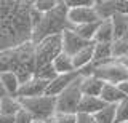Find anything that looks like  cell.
<instances>
[{"instance_id":"3957f363","label":"cell","mask_w":128,"mask_h":123,"mask_svg":"<svg viewBox=\"0 0 128 123\" xmlns=\"http://www.w3.org/2000/svg\"><path fill=\"white\" fill-rule=\"evenodd\" d=\"M67 11H69V8H67L66 2H59L54 10H51L50 13H45L42 16V21L38 22V26L32 30L30 42L35 45L43 38L51 37V35H61L66 29H69Z\"/></svg>"},{"instance_id":"44dd1931","label":"cell","mask_w":128,"mask_h":123,"mask_svg":"<svg viewBox=\"0 0 128 123\" xmlns=\"http://www.w3.org/2000/svg\"><path fill=\"white\" fill-rule=\"evenodd\" d=\"M21 109H22L21 102H19V99L14 98V96H5L2 101H0V114L2 115L14 117Z\"/></svg>"},{"instance_id":"9a60e30c","label":"cell","mask_w":128,"mask_h":123,"mask_svg":"<svg viewBox=\"0 0 128 123\" xmlns=\"http://www.w3.org/2000/svg\"><path fill=\"white\" fill-rule=\"evenodd\" d=\"M114 59V43H93V64H104Z\"/></svg>"},{"instance_id":"5b68a950","label":"cell","mask_w":128,"mask_h":123,"mask_svg":"<svg viewBox=\"0 0 128 123\" xmlns=\"http://www.w3.org/2000/svg\"><path fill=\"white\" fill-rule=\"evenodd\" d=\"M61 53H62L61 35H51V37L40 40L38 43H35V51H34L35 69L46 66V64H51Z\"/></svg>"},{"instance_id":"9c48e42d","label":"cell","mask_w":128,"mask_h":123,"mask_svg":"<svg viewBox=\"0 0 128 123\" xmlns=\"http://www.w3.org/2000/svg\"><path fill=\"white\" fill-rule=\"evenodd\" d=\"M61 40H62V53L67 54V56H70V58L74 56V54H77L78 51H82L83 48H86L88 45H91L90 42L83 40L82 37H78V35L70 29H66L61 34Z\"/></svg>"},{"instance_id":"2e32d148","label":"cell","mask_w":128,"mask_h":123,"mask_svg":"<svg viewBox=\"0 0 128 123\" xmlns=\"http://www.w3.org/2000/svg\"><path fill=\"white\" fill-rule=\"evenodd\" d=\"M104 107H106V104L101 101V98H96V96H83V94H82L80 106H78V112L80 114H88V115H96L101 109H104Z\"/></svg>"},{"instance_id":"1f68e13d","label":"cell","mask_w":128,"mask_h":123,"mask_svg":"<svg viewBox=\"0 0 128 123\" xmlns=\"http://www.w3.org/2000/svg\"><path fill=\"white\" fill-rule=\"evenodd\" d=\"M117 86L120 88V91H122V93L125 94V98L128 99V78H126L125 82H122V83H120V85H117Z\"/></svg>"},{"instance_id":"6da1fadb","label":"cell","mask_w":128,"mask_h":123,"mask_svg":"<svg viewBox=\"0 0 128 123\" xmlns=\"http://www.w3.org/2000/svg\"><path fill=\"white\" fill-rule=\"evenodd\" d=\"M32 3L26 0H0V51L30 42Z\"/></svg>"},{"instance_id":"7a4b0ae2","label":"cell","mask_w":128,"mask_h":123,"mask_svg":"<svg viewBox=\"0 0 128 123\" xmlns=\"http://www.w3.org/2000/svg\"><path fill=\"white\" fill-rule=\"evenodd\" d=\"M35 45L27 42L24 45L13 50L0 51V74L2 72H14L19 82L26 83L35 74V58H34Z\"/></svg>"},{"instance_id":"f35d334b","label":"cell","mask_w":128,"mask_h":123,"mask_svg":"<svg viewBox=\"0 0 128 123\" xmlns=\"http://www.w3.org/2000/svg\"><path fill=\"white\" fill-rule=\"evenodd\" d=\"M125 123H128V122H125Z\"/></svg>"},{"instance_id":"52a82bcc","label":"cell","mask_w":128,"mask_h":123,"mask_svg":"<svg viewBox=\"0 0 128 123\" xmlns=\"http://www.w3.org/2000/svg\"><path fill=\"white\" fill-rule=\"evenodd\" d=\"M82 91H80V75L69 88H66L59 96H56V114H77Z\"/></svg>"},{"instance_id":"f546056e","label":"cell","mask_w":128,"mask_h":123,"mask_svg":"<svg viewBox=\"0 0 128 123\" xmlns=\"http://www.w3.org/2000/svg\"><path fill=\"white\" fill-rule=\"evenodd\" d=\"M34 122V118H32V115L27 112V110L21 109L18 114L14 115V123H32Z\"/></svg>"},{"instance_id":"8d00e7d4","label":"cell","mask_w":128,"mask_h":123,"mask_svg":"<svg viewBox=\"0 0 128 123\" xmlns=\"http://www.w3.org/2000/svg\"><path fill=\"white\" fill-rule=\"evenodd\" d=\"M122 42H128V29H126V32H125V35H123Z\"/></svg>"},{"instance_id":"cb8c5ba5","label":"cell","mask_w":128,"mask_h":123,"mask_svg":"<svg viewBox=\"0 0 128 123\" xmlns=\"http://www.w3.org/2000/svg\"><path fill=\"white\" fill-rule=\"evenodd\" d=\"M96 123H115V106H106L94 115Z\"/></svg>"},{"instance_id":"4fadbf2b","label":"cell","mask_w":128,"mask_h":123,"mask_svg":"<svg viewBox=\"0 0 128 123\" xmlns=\"http://www.w3.org/2000/svg\"><path fill=\"white\" fill-rule=\"evenodd\" d=\"M99 98H101V101L106 106H117L118 102H122V101L126 99L125 94L120 91V88L117 85H109V83L104 85V88L101 91V94H99Z\"/></svg>"},{"instance_id":"e575fe53","label":"cell","mask_w":128,"mask_h":123,"mask_svg":"<svg viewBox=\"0 0 128 123\" xmlns=\"http://www.w3.org/2000/svg\"><path fill=\"white\" fill-rule=\"evenodd\" d=\"M5 96H8L6 94V91H5V88H3V85H2V82H0V101H2Z\"/></svg>"},{"instance_id":"e0dca14e","label":"cell","mask_w":128,"mask_h":123,"mask_svg":"<svg viewBox=\"0 0 128 123\" xmlns=\"http://www.w3.org/2000/svg\"><path fill=\"white\" fill-rule=\"evenodd\" d=\"M110 24H112V32H114V42L122 40L128 29V14L115 13L110 18Z\"/></svg>"},{"instance_id":"4dcf8cb0","label":"cell","mask_w":128,"mask_h":123,"mask_svg":"<svg viewBox=\"0 0 128 123\" xmlns=\"http://www.w3.org/2000/svg\"><path fill=\"white\" fill-rule=\"evenodd\" d=\"M77 123H96L94 115H88V114H77Z\"/></svg>"},{"instance_id":"836d02e7","label":"cell","mask_w":128,"mask_h":123,"mask_svg":"<svg viewBox=\"0 0 128 123\" xmlns=\"http://www.w3.org/2000/svg\"><path fill=\"white\" fill-rule=\"evenodd\" d=\"M117 61H120V62H122V64L126 67V70H128V54H126V56H122V58H118Z\"/></svg>"},{"instance_id":"7c38bea8","label":"cell","mask_w":128,"mask_h":123,"mask_svg":"<svg viewBox=\"0 0 128 123\" xmlns=\"http://www.w3.org/2000/svg\"><path fill=\"white\" fill-rule=\"evenodd\" d=\"M106 83L96 78L94 75H88V77H80V91L83 96H96L99 98L101 91Z\"/></svg>"},{"instance_id":"ba28073f","label":"cell","mask_w":128,"mask_h":123,"mask_svg":"<svg viewBox=\"0 0 128 123\" xmlns=\"http://www.w3.org/2000/svg\"><path fill=\"white\" fill-rule=\"evenodd\" d=\"M98 14L93 6H83V8H69L67 11V24L69 27L75 26H83V24H91L98 22Z\"/></svg>"},{"instance_id":"5bb4252c","label":"cell","mask_w":128,"mask_h":123,"mask_svg":"<svg viewBox=\"0 0 128 123\" xmlns=\"http://www.w3.org/2000/svg\"><path fill=\"white\" fill-rule=\"evenodd\" d=\"M93 8L99 21H107L117 13V0H94Z\"/></svg>"},{"instance_id":"277c9868","label":"cell","mask_w":128,"mask_h":123,"mask_svg":"<svg viewBox=\"0 0 128 123\" xmlns=\"http://www.w3.org/2000/svg\"><path fill=\"white\" fill-rule=\"evenodd\" d=\"M21 107L27 110L34 120L45 122L48 118L54 117L56 114V98L53 96H35V98H18Z\"/></svg>"},{"instance_id":"d6986e66","label":"cell","mask_w":128,"mask_h":123,"mask_svg":"<svg viewBox=\"0 0 128 123\" xmlns=\"http://www.w3.org/2000/svg\"><path fill=\"white\" fill-rule=\"evenodd\" d=\"M91 62H93V43L88 45L86 48H83L82 51H78L77 54L72 56V64H74L75 70L83 69V67L90 66Z\"/></svg>"},{"instance_id":"4316f807","label":"cell","mask_w":128,"mask_h":123,"mask_svg":"<svg viewBox=\"0 0 128 123\" xmlns=\"http://www.w3.org/2000/svg\"><path fill=\"white\" fill-rule=\"evenodd\" d=\"M125 122H128V99L115 106V123H125Z\"/></svg>"},{"instance_id":"484cf974","label":"cell","mask_w":128,"mask_h":123,"mask_svg":"<svg viewBox=\"0 0 128 123\" xmlns=\"http://www.w3.org/2000/svg\"><path fill=\"white\" fill-rule=\"evenodd\" d=\"M58 0H35L34 2V8L38 11V13L45 14V13H50L51 10H54L58 6Z\"/></svg>"},{"instance_id":"74e56055","label":"cell","mask_w":128,"mask_h":123,"mask_svg":"<svg viewBox=\"0 0 128 123\" xmlns=\"http://www.w3.org/2000/svg\"><path fill=\"white\" fill-rule=\"evenodd\" d=\"M32 123H43V122H38V120H34V122H32Z\"/></svg>"},{"instance_id":"8fae6325","label":"cell","mask_w":128,"mask_h":123,"mask_svg":"<svg viewBox=\"0 0 128 123\" xmlns=\"http://www.w3.org/2000/svg\"><path fill=\"white\" fill-rule=\"evenodd\" d=\"M48 83L45 80H40L37 77H32L30 80H27L26 83H22L19 86V91L16 94V98H35V96H43L46 93Z\"/></svg>"},{"instance_id":"7402d4cb","label":"cell","mask_w":128,"mask_h":123,"mask_svg":"<svg viewBox=\"0 0 128 123\" xmlns=\"http://www.w3.org/2000/svg\"><path fill=\"white\" fill-rule=\"evenodd\" d=\"M53 67H54V72L58 74V75H61V74H72V72H75V69H74V64H72V58L70 56H67V54H64L61 53L58 58L54 59L53 62Z\"/></svg>"},{"instance_id":"d6a6232c","label":"cell","mask_w":128,"mask_h":123,"mask_svg":"<svg viewBox=\"0 0 128 123\" xmlns=\"http://www.w3.org/2000/svg\"><path fill=\"white\" fill-rule=\"evenodd\" d=\"M0 123H14V117H10V115H2V114H0Z\"/></svg>"},{"instance_id":"8992f818","label":"cell","mask_w":128,"mask_h":123,"mask_svg":"<svg viewBox=\"0 0 128 123\" xmlns=\"http://www.w3.org/2000/svg\"><path fill=\"white\" fill-rule=\"evenodd\" d=\"M93 75L104 83L120 85L122 82H125L128 78V70L120 61L110 59V61L104 62V64H94Z\"/></svg>"},{"instance_id":"d590c367","label":"cell","mask_w":128,"mask_h":123,"mask_svg":"<svg viewBox=\"0 0 128 123\" xmlns=\"http://www.w3.org/2000/svg\"><path fill=\"white\" fill-rule=\"evenodd\" d=\"M43 123H58V122H56V118H54V117H51V118H48V120H45Z\"/></svg>"},{"instance_id":"ffe728a7","label":"cell","mask_w":128,"mask_h":123,"mask_svg":"<svg viewBox=\"0 0 128 123\" xmlns=\"http://www.w3.org/2000/svg\"><path fill=\"white\" fill-rule=\"evenodd\" d=\"M93 43H114V32H112L110 19L99 22Z\"/></svg>"},{"instance_id":"f1b7e54d","label":"cell","mask_w":128,"mask_h":123,"mask_svg":"<svg viewBox=\"0 0 128 123\" xmlns=\"http://www.w3.org/2000/svg\"><path fill=\"white\" fill-rule=\"evenodd\" d=\"M58 123H77V114H54Z\"/></svg>"},{"instance_id":"30bf717a","label":"cell","mask_w":128,"mask_h":123,"mask_svg":"<svg viewBox=\"0 0 128 123\" xmlns=\"http://www.w3.org/2000/svg\"><path fill=\"white\" fill-rule=\"evenodd\" d=\"M78 78V72L75 70V72L72 74H61V75H56V77L48 83V88H46V96H59V94L62 93L66 88H69V86L74 83L75 80Z\"/></svg>"},{"instance_id":"ac0fdd59","label":"cell","mask_w":128,"mask_h":123,"mask_svg":"<svg viewBox=\"0 0 128 123\" xmlns=\"http://www.w3.org/2000/svg\"><path fill=\"white\" fill-rule=\"evenodd\" d=\"M0 82H2V85H3L8 96L16 98V94L19 91V86H21V82L16 77V74L14 72H2L0 74Z\"/></svg>"},{"instance_id":"603a6c76","label":"cell","mask_w":128,"mask_h":123,"mask_svg":"<svg viewBox=\"0 0 128 123\" xmlns=\"http://www.w3.org/2000/svg\"><path fill=\"white\" fill-rule=\"evenodd\" d=\"M99 22H101V21H98V22H91V24H83V26L69 27V29H70V30H74V32L77 34L78 37H82L83 40H86V42L93 43V40H94V35H96V30H98V26H99Z\"/></svg>"},{"instance_id":"d4e9b609","label":"cell","mask_w":128,"mask_h":123,"mask_svg":"<svg viewBox=\"0 0 128 123\" xmlns=\"http://www.w3.org/2000/svg\"><path fill=\"white\" fill-rule=\"evenodd\" d=\"M56 75L58 74L54 72L53 64H46V66H42V67H38V69H35L34 77L40 78V80H45V82H51Z\"/></svg>"},{"instance_id":"83f0119b","label":"cell","mask_w":128,"mask_h":123,"mask_svg":"<svg viewBox=\"0 0 128 123\" xmlns=\"http://www.w3.org/2000/svg\"><path fill=\"white\" fill-rule=\"evenodd\" d=\"M67 8H83V6H94V0H67Z\"/></svg>"}]
</instances>
